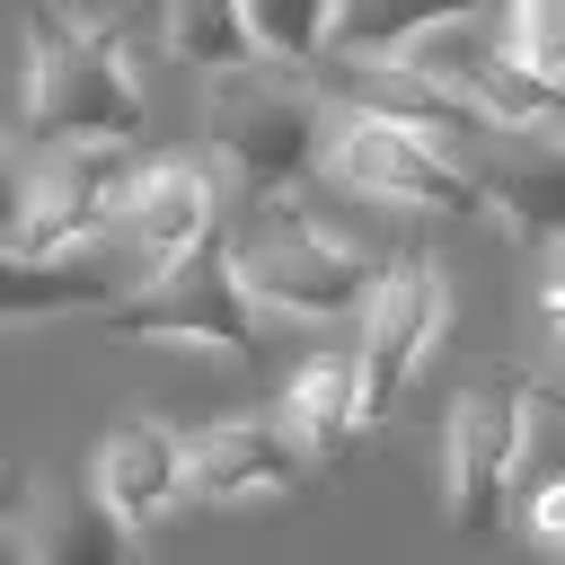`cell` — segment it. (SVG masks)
I'll return each instance as SVG.
<instances>
[{
    "mask_svg": "<svg viewBox=\"0 0 565 565\" xmlns=\"http://www.w3.org/2000/svg\"><path fill=\"white\" fill-rule=\"evenodd\" d=\"M486 0H335V35L327 53H353V62H397L415 35L450 26V18H477Z\"/></svg>",
    "mask_w": 565,
    "mask_h": 565,
    "instance_id": "obj_16",
    "label": "cell"
},
{
    "mask_svg": "<svg viewBox=\"0 0 565 565\" xmlns=\"http://www.w3.org/2000/svg\"><path fill=\"white\" fill-rule=\"evenodd\" d=\"M18 212H26V141L0 132V247L18 238Z\"/></svg>",
    "mask_w": 565,
    "mask_h": 565,
    "instance_id": "obj_20",
    "label": "cell"
},
{
    "mask_svg": "<svg viewBox=\"0 0 565 565\" xmlns=\"http://www.w3.org/2000/svg\"><path fill=\"white\" fill-rule=\"evenodd\" d=\"M124 530H150L185 503V433L159 424V415H124L106 441H97V486H88Z\"/></svg>",
    "mask_w": 565,
    "mask_h": 565,
    "instance_id": "obj_12",
    "label": "cell"
},
{
    "mask_svg": "<svg viewBox=\"0 0 565 565\" xmlns=\"http://www.w3.org/2000/svg\"><path fill=\"white\" fill-rule=\"evenodd\" d=\"M327 124H335V106L282 62H247V71L212 79V141H221L238 194H256V203H274L282 185H300L318 168Z\"/></svg>",
    "mask_w": 565,
    "mask_h": 565,
    "instance_id": "obj_2",
    "label": "cell"
},
{
    "mask_svg": "<svg viewBox=\"0 0 565 565\" xmlns=\"http://www.w3.org/2000/svg\"><path fill=\"white\" fill-rule=\"evenodd\" d=\"M230 274L247 282L256 309H282V318H353L362 291H371V265L300 203H256L247 230L230 238Z\"/></svg>",
    "mask_w": 565,
    "mask_h": 565,
    "instance_id": "obj_4",
    "label": "cell"
},
{
    "mask_svg": "<svg viewBox=\"0 0 565 565\" xmlns=\"http://www.w3.org/2000/svg\"><path fill=\"white\" fill-rule=\"evenodd\" d=\"M106 238L141 274H159L185 247H203L212 238V177H203V159H141V177H132V194H124V212H115Z\"/></svg>",
    "mask_w": 565,
    "mask_h": 565,
    "instance_id": "obj_11",
    "label": "cell"
},
{
    "mask_svg": "<svg viewBox=\"0 0 565 565\" xmlns=\"http://www.w3.org/2000/svg\"><path fill=\"white\" fill-rule=\"evenodd\" d=\"M141 282V265L115 247V238H88L71 256H26V247H0V327H26V318H71V309H106Z\"/></svg>",
    "mask_w": 565,
    "mask_h": 565,
    "instance_id": "obj_10",
    "label": "cell"
},
{
    "mask_svg": "<svg viewBox=\"0 0 565 565\" xmlns=\"http://www.w3.org/2000/svg\"><path fill=\"white\" fill-rule=\"evenodd\" d=\"M18 556L26 565H141V530H124L97 494L26 486V503H18Z\"/></svg>",
    "mask_w": 565,
    "mask_h": 565,
    "instance_id": "obj_13",
    "label": "cell"
},
{
    "mask_svg": "<svg viewBox=\"0 0 565 565\" xmlns=\"http://www.w3.org/2000/svg\"><path fill=\"white\" fill-rule=\"evenodd\" d=\"M300 486H309V450L274 415H221L185 433V503H265Z\"/></svg>",
    "mask_w": 565,
    "mask_h": 565,
    "instance_id": "obj_9",
    "label": "cell"
},
{
    "mask_svg": "<svg viewBox=\"0 0 565 565\" xmlns=\"http://www.w3.org/2000/svg\"><path fill=\"white\" fill-rule=\"evenodd\" d=\"M238 18H247V44H256V62H282V71H309V62H327L335 0H238Z\"/></svg>",
    "mask_w": 565,
    "mask_h": 565,
    "instance_id": "obj_18",
    "label": "cell"
},
{
    "mask_svg": "<svg viewBox=\"0 0 565 565\" xmlns=\"http://www.w3.org/2000/svg\"><path fill=\"white\" fill-rule=\"evenodd\" d=\"M159 18H168V53H177V62H194V71H212V79L256 62L238 0H159Z\"/></svg>",
    "mask_w": 565,
    "mask_h": 565,
    "instance_id": "obj_17",
    "label": "cell"
},
{
    "mask_svg": "<svg viewBox=\"0 0 565 565\" xmlns=\"http://www.w3.org/2000/svg\"><path fill=\"white\" fill-rule=\"evenodd\" d=\"M18 503H26V477L0 468V530H18Z\"/></svg>",
    "mask_w": 565,
    "mask_h": 565,
    "instance_id": "obj_24",
    "label": "cell"
},
{
    "mask_svg": "<svg viewBox=\"0 0 565 565\" xmlns=\"http://www.w3.org/2000/svg\"><path fill=\"white\" fill-rule=\"evenodd\" d=\"M477 185H486V203L503 212V230L521 247L565 238V132H503V159Z\"/></svg>",
    "mask_w": 565,
    "mask_h": 565,
    "instance_id": "obj_14",
    "label": "cell"
},
{
    "mask_svg": "<svg viewBox=\"0 0 565 565\" xmlns=\"http://www.w3.org/2000/svg\"><path fill=\"white\" fill-rule=\"evenodd\" d=\"M274 424L309 450V468L344 459V450L362 441V371H353V353H318V362H300L291 388H282V415H274Z\"/></svg>",
    "mask_w": 565,
    "mask_h": 565,
    "instance_id": "obj_15",
    "label": "cell"
},
{
    "mask_svg": "<svg viewBox=\"0 0 565 565\" xmlns=\"http://www.w3.org/2000/svg\"><path fill=\"white\" fill-rule=\"evenodd\" d=\"M441 318H450L441 265L397 256V265L371 274V291H362V344H353V371H362V433L397 415V397L415 388V371H424L433 344H441Z\"/></svg>",
    "mask_w": 565,
    "mask_h": 565,
    "instance_id": "obj_7",
    "label": "cell"
},
{
    "mask_svg": "<svg viewBox=\"0 0 565 565\" xmlns=\"http://www.w3.org/2000/svg\"><path fill=\"white\" fill-rule=\"evenodd\" d=\"M318 168H327L344 194L388 203V212H477V203H486V185H477V168H468L459 150H441L433 132H415V124H397V115H371V106H344V115L327 124Z\"/></svg>",
    "mask_w": 565,
    "mask_h": 565,
    "instance_id": "obj_5",
    "label": "cell"
},
{
    "mask_svg": "<svg viewBox=\"0 0 565 565\" xmlns=\"http://www.w3.org/2000/svg\"><path fill=\"white\" fill-rule=\"evenodd\" d=\"M530 539H539V547H565V477H547V486L530 494Z\"/></svg>",
    "mask_w": 565,
    "mask_h": 565,
    "instance_id": "obj_21",
    "label": "cell"
},
{
    "mask_svg": "<svg viewBox=\"0 0 565 565\" xmlns=\"http://www.w3.org/2000/svg\"><path fill=\"white\" fill-rule=\"evenodd\" d=\"M503 53H512L530 79L565 88V0H512V18H503Z\"/></svg>",
    "mask_w": 565,
    "mask_h": 565,
    "instance_id": "obj_19",
    "label": "cell"
},
{
    "mask_svg": "<svg viewBox=\"0 0 565 565\" xmlns=\"http://www.w3.org/2000/svg\"><path fill=\"white\" fill-rule=\"evenodd\" d=\"M521 388H530V397H547V406H565V335L547 344V362H539V371H521Z\"/></svg>",
    "mask_w": 565,
    "mask_h": 565,
    "instance_id": "obj_22",
    "label": "cell"
},
{
    "mask_svg": "<svg viewBox=\"0 0 565 565\" xmlns=\"http://www.w3.org/2000/svg\"><path fill=\"white\" fill-rule=\"evenodd\" d=\"M132 177H141V141H26V212H18L9 247L71 256V247L106 238Z\"/></svg>",
    "mask_w": 565,
    "mask_h": 565,
    "instance_id": "obj_6",
    "label": "cell"
},
{
    "mask_svg": "<svg viewBox=\"0 0 565 565\" xmlns=\"http://www.w3.org/2000/svg\"><path fill=\"white\" fill-rule=\"evenodd\" d=\"M97 318H106V335H124V344H194V353H221V362H247V353L265 344V309H256L247 282L230 274V247H221V238H203V247H185L177 265L141 274V282H132L124 300H106Z\"/></svg>",
    "mask_w": 565,
    "mask_h": 565,
    "instance_id": "obj_3",
    "label": "cell"
},
{
    "mask_svg": "<svg viewBox=\"0 0 565 565\" xmlns=\"http://www.w3.org/2000/svg\"><path fill=\"white\" fill-rule=\"evenodd\" d=\"M539 309H547V327L565 335V238L547 247V282H539Z\"/></svg>",
    "mask_w": 565,
    "mask_h": 565,
    "instance_id": "obj_23",
    "label": "cell"
},
{
    "mask_svg": "<svg viewBox=\"0 0 565 565\" xmlns=\"http://www.w3.org/2000/svg\"><path fill=\"white\" fill-rule=\"evenodd\" d=\"M530 388L503 380V388H468L450 406V433H441V486H450V530L459 539H494L503 530V503H512V468H521V441H530Z\"/></svg>",
    "mask_w": 565,
    "mask_h": 565,
    "instance_id": "obj_8",
    "label": "cell"
},
{
    "mask_svg": "<svg viewBox=\"0 0 565 565\" xmlns=\"http://www.w3.org/2000/svg\"><path fill=\"white\" fill-rule=\"evenodd\" d=\"M26 141H141V79L115 18L26 9Z\"/></svg>",
    "mask_w": 565,
    "mask_h": 565,
    "instance_id": "obj_1",
    "label": "cell"
}]
</instances>
